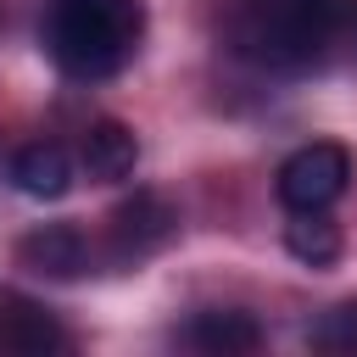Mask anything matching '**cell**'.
<instances>
[{"instance_id": "cell-1", "label": "cell", "mask_w": 357, "mask_h": 357, "mask_svg": "<svg viewBox=\"0 0 357 357\" xmlns=\"http://www.w3.org/2000/svg\"><path fill=\"white\" fill-rule=\"evenodd\" d=\"M139 33H145V0H45L39 17L45 56L78 84L123 73L139 50Z\"/></svg>"}, {"instance_id": "cell-2", "label": "cell", "mask_w": 357, "mask_h": 357, "mask_svg": "<svg viewBox=\"0 0 357 357\" xmlns=\"http://www.w3.org/2000/svg\"><path fill=\"white\" fill-rule=\"evenodd\" d=\"M340 33V0H245L234 17V50L268 73H307Z\"/></svg>"}, {"instance_id": "cell-3", "label": "cell", "mask_w": 357, "mask_h": 357, "mask_svg": "<svg viewBox=\"0 0 357 357\" xmlns=\"http://www.w3.org/2000/svg\"><path fill=\"white\" fill-rule=\"evenodd\" d=\"M351 184V156L346 145L335 139H312L301 151H290L279 162V178H273V195L284 212H329Z\"/></svg>"}, {"instance_id": "cell-4", "label": "cell", "mask_w": 357, "mask_h": 357, "mask_svg": "<svg viewBox=\"0 0 357 357\" xmlns=\"http://www.w3.org/2000/svg\"><path fill=\"white\" fill-rule=\"evenodd\" d=\"M173 234H178V212H173L156 190H134V195L106 218L100 262H112V268H139V262H151Z\"/></svg>"}, {"instance_id": "cell-5", "label": "cell", "mask_w": 357, "mask_h": 357, "mask_svg": "<svg viewBox=\"0 0 357 357\" xmlns=\"http://www.w3.org/2000/svg\"><path fill=\"white\" fill-rule=\"evenodd\" d=\"M17 262L39 279H78L95 262V245L78 223H39L17 240Z\"/></svg>"}, {"instance_id": "cell-6", "label": "cell", "mask_w": 357, "mask_h": 357, "mask_svg": "<svg viewBox=\"0 0 357 357\" xmlns=\"http://www.w3.org/2000/svg\"><path fill=\"white\" fill-rule=\"evenodd\" d=\"M178 346H190V351H201V357H245V351L262 346V329H257V318L240 312V307H206V312H195V318L178 329Z\"/></svg>"}, {"instance_id": "cell-7", "label": "cell", "mask_w": 357, "mask_h": 357, "mask_svg": "<svg viewBox=\"0 0 357 357\" xmlns=\"http://www.w3.org/2000/svg\"><path fill=\"white\" fill-rule=\"evenodd\" d=\"M78 167L95 178V184H123L134 167H139V139L128 123L117 117H100L84 128V145H78Z\"/></svg>"}, {"instance_id": "cell-8", "label": "cell", "mask_w": 357, "mask_h": 357, "mask_svg": "<svg viewBox=\"0 0 357 357\" xmlns=\"http://www.w3.org/2000/svg\"><path fill=\"white\" fill-rule=\"evenodd\" d=\"M73 178H78V162L56 139H33V145H22L11 156V184L22 195H33V201H61L73 190Z\"/></svg>"}, {"instance_id": "cell-9", "label": "cell", "mask_w": 357, "mask_h": 357, "mask_svg": "<svg viewBox=\"0 0 357 357\" xmlns=\"http://www.w3.org/2000/svg\"><path fill=\"white\" fill-rule=\"evenodd\" d=\"M67 329L56 324V312H45L39 301L28 296H11L0 290V351H67Z\"/></svg>"}, {"instance_id": "cell-10", "label": "cell", "mask_w": 357, "mask_h": 357, "mask_svg": "<svg viewBox=\"0 0 357 357\" xmlns=\"http://www.w3.org/2000/svg\"><path fill=\"white\" fill-rule=\"evenodd\" d=\"M284 245H290L296 262H307V268H329V262L340 257V229L329 223V212H290Z\"/></svg>"}, {"instance_id": "cell-11", "label": "cell", "mask_w": 357, "mask_h": 357, "mask_svg": "<svg viewBox=\"0 0 357 357\" xmlns=\"http://www.w3.org/2000/svg\"><path fill=\"white\" fill-rule=\"evenodd\" d=\"M307 340H312L318 351H357V301L329 307V312L307 329Z\"/></svg>"}]
</instances>
